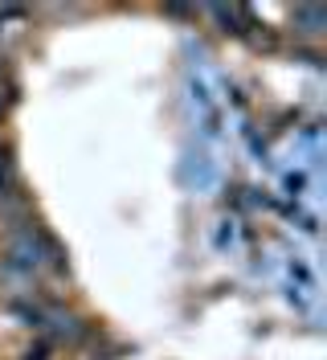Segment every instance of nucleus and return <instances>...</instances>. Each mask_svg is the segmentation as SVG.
Masks as SVG:
<instances>
[{
  "instance_id": "nucleus-1",
  "label": "nucleus",
  "mask_w": 327,
  "mask_h": 360,
  "mask_svg": "<svg viewBox=\"0 0 327 360\" xmlns=\"http://www.w3.org/2000/svg\"><path fill=\"white\" fill-rule=\"evenodd\" d=\"M17 360H53V340H49V336L29 340L21 352H17Z\"/></svg>"
},
{
  "instance_id": "nucleus-2",
  "label": "nucleus",
  "mask_w": 327,
  "mask_h": 360,
  "mask_svg": "<svg viewBox=\"0 0 327 360\" xmlns=\"http://www.w3.org/2000/svg\"><path fill=\"white\" fill-rule=\"evenodd\" d=\"M0 115H4V107H0Z\"/></svg>"
}]
</instances>
